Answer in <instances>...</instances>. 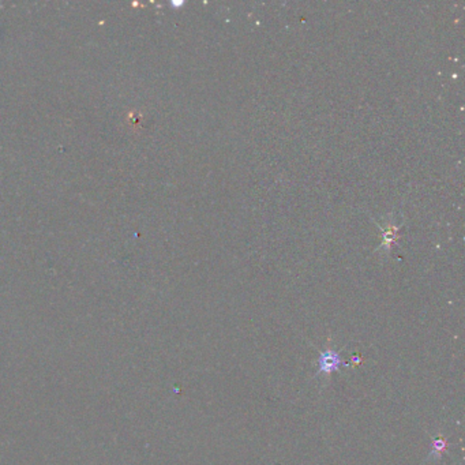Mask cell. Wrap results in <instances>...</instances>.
I'll list each match as a JSON object with an SVG mask.
<instances>
[{
	"mask_svg": "<svg viewBox=\"0 0 465 465\" xmlns=\"http://www.w3.org/2000/svg\"><path fill=\"white\" fill-rule=\"evenodd\" d=\"M320 374H332L333 371L338 370L341 366V358L334 351H325L321 353L318 359Z\"/></svg>",
	"mask_w": 465,
	"mask_h": 465,
	"instance_id": "1",
	"label": "cell"
},
{
	"mask_svg": "<svg viewBox=\"0 0 465 465\" xmlns=\"http://www.w3.org/2000/svg\"><path fill=\"white\" fill-rule=\"evenodd\" d=\"M433 453L434 455H441V452L444 451V448H445V441H442V440H440V441H435V442H433Z\"/></svg>",
	"mask_w": 465,
	"mask_h": 465,
	"instance_id": "2",
	"label": "cell"
}]
</instances>
